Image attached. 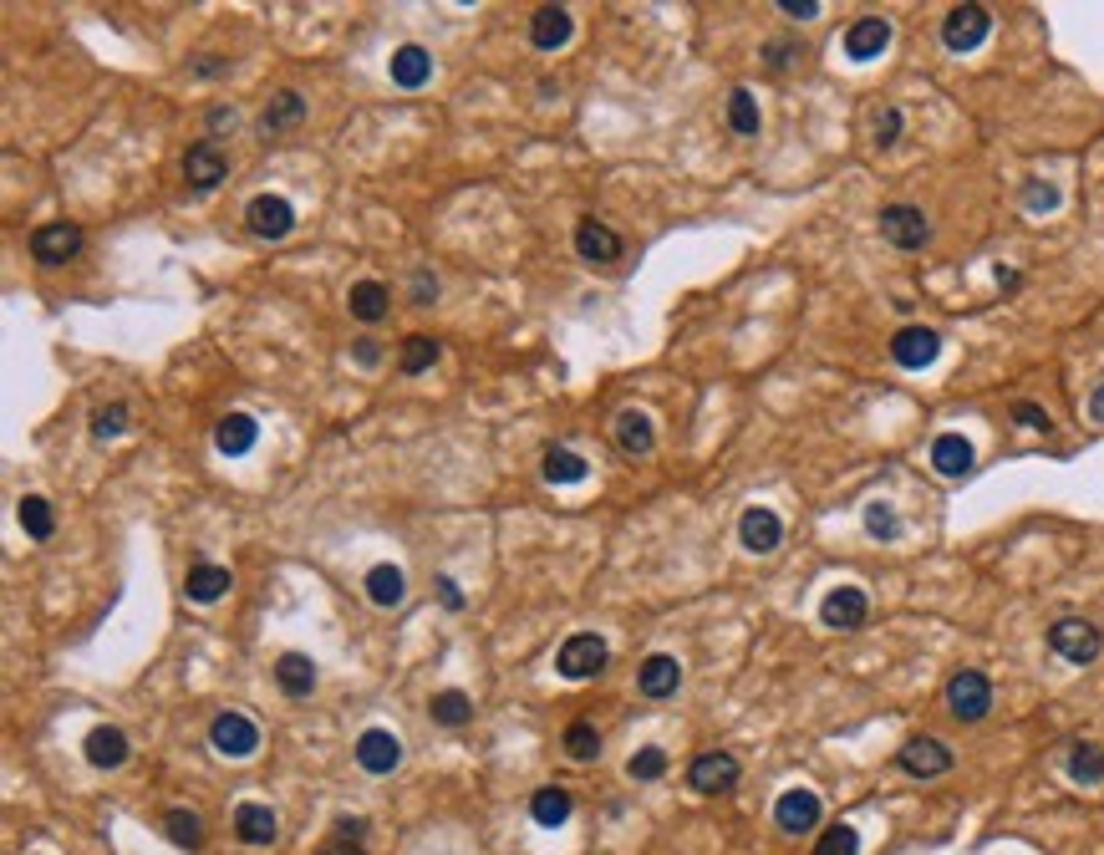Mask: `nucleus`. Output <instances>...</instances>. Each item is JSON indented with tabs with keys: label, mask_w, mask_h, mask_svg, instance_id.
Here are the masks:
<instances>
[{
	"label": "nucleus",
	"mask_w": 1104,
	"mask_h": 855,
	"mask_svg": "<svg viewBox=\"0 0 1104 855\" xmlns=\"http://www.w3.org/2000/svg\"><path fill=\"white\" fill-rule=\"evenodd\" d=\"M570 37H576V21H570L565 6H540V11L529 16V41L540 51H560Z\"/></svg>",
	"instance_id": "obj_21"
},
{
	"label": "nucleus",
	"mask_w": 1104,
	"mask_h": 855,
	"mask_svg": "<svg viewBox=\"0 0 1104 855\" xmlns=\"http://www.w3.org/2000/svg\"><path fill=\"white\" fill-rule=\"evenodd\" d=\"M235 835H240L245 845H270L280 835V825H276V815H270V805L245 799V805L235 809Z\"/></svg>",
	"instance_id": "obj_27"
},
{
	"label": "nucleus",
	"mask_w": 1104,
	"mask_h": 855,
	"mask_svg": "<svg viewBox=\"0 0 1104 855\" xmlns=\"http://www.w3.org/2000/svg\"><path fill=\"white\" fill-rule=\"evenodd\" d=\"M738 540H744V550H754V555L779 550V540H784V519L774 515V509H764V505L744 509V519H738Z\"/></svg>",
	"instance_id": "obj_15"
},
{
	"label": "nucleus",
	"mask_w": 1104,
	"mask_h": 855,
	"mask_svg": "<svg viewBox=\"0 0 1104 855\" xmlns=\"http://www.w3.org/2000/svg\"><path fill=\"white\" fill-rule=\"evenodd\" d=\"M219 72H225V61H219V57H205V61H199V77H219Z\"/></svg>",
	"instance_id": "obj_56"
},
{
	"label": "nucleus",
	"mask_w": 1104,
	"mask_h": 855,
	"mask_svg": "<svg viewBox=\"0 0 1104 855\" xmlns=\"http://www.w3.org/2000/svg\"><path fill=\"white\" fill-rule=\"evenodd\" d=\"M881 235H886L896 250H926V240H932V225H926V215L916 205H886L881 209Z\"/></svg>",
	"instance_id": "obj_3"
},
{
	"label": "nucleus",
	"mask_w": 1104,
	"mask_h": 855,
	"mask_svg": "<svg viewBox=\"0 0 1104 855\" xmlns=\"http://www.w3.org/2000/svg\"><path fill=\"white\" fill-rule=\"evenodd\" d=\"M438 596H444V606H448V612H458V606H464V596H458V586H454V580H438Z\"/></svg>",
	"instance_id": "obj_53"
},
{
	"label": "nucleus",
	"mask_w": 1104,
	"mask_h": 855,
	"mask_svg": "<svg viewBox=\"0 0 1104 855\" xmlns=\"http://www.w3.org/2000/svg\"><path fill=\"white\" fill-rule=\"evenodd\" d=\"M82 754H87L92 769H118V764H128V734L112 728V723H97L92 734H87Z\"/></svg>",
	"instance_id": "obj_23"
},
{
	"label": "nucleus",
	"mask_w": 1104,
	"mask_h": 855,
	"mask_svg": "<svg viewBox=\"0 0 1104 855\" xmlns=\"http://www.w3.org/2000/svg\"><path fill=\"white\" fill-rule=\"evenodd\" d=\"M637 687H641V698H673L677 687H683V663L677 657H667V652H652L647 663L637 667Z\"/></svg>",
	"instance_id": "obj_17"
},
{
	"label": "nucleus",
	"mask_w": 1104,
	"mask_h": 855,
	"mask_svg": "<svg viewBox=\"0 0 1104 855\" xmlns=\"http://www.w3.org/2000/svg\"><path fill=\"white\" fill-rule=\"evenodd\" d=\"M229 586H235V576H229L225 566H215V560H199V566H189V576H183V596H189L193 606H215L219 596H229Z\"/></svg>",
	"instance_id": "obj_19"
},
{
	"label": "nucleus",
	"mask_w": 1104,
	"mask_h": 855,
	"mask_svg": "<svg viewBox=\"0 0 1104 855\" xmlns=\"http://www.w3.org/2000/svg\"><path fill=\"white\" fill-rule=\"evenodd\" d=\"M438 351H444V347H438L432 337H408V341H402V357H397V367H402L408 377H422L432 361H438Z\"/></svg>",
	"instance_id": "obj_40"
},
{
	"label": "nucleus",
	"mask_w": 1104,
	"mask_h": 855,
	"mask_svg": "<svg viewBox=\"0 0 1104 855\" xmlns=\"http://www.w3.org/2000/svg\"><path fill=\"white\" fill-rule=\"evenodd\" d=\"M891 47V21L886 16H861V21L845 31V57L851 61H876Z\"/></svg>",
	"instance_id": "obj_18"
},
{
	"label": "nucleus",
	"mask_w": 1104,
	"mask_h": 855,
	"mask_svg": "<svg viewBox=\"0 0 1104 855\" xmlns=\"http://www.w3.org/2000/svg\"><path fill=\"white\" fill-rule=\"evenodd\" d=\"M347 311L357 316L361 326H377L387 311H392V296H387L382 280H357V286L347 290Z\"/></svg>",
	"instance_id": "obj_25"
},
{
	"label": "nucleus",
	"mask_w": 1104,
	"mask_h": 855,
	"mask_svg": "<svg viewBox=\"0 0 1104 855\" xmlns=\"http://www.w3.org/2000/svg\"><path fill=\"white\" fill-rule=\"evenodd\" d=\"M799 57V51L789 47V41H774V47H764V61L774 67V72H789V61Z\"/></svg>",
	"instance_id": "obj_48"
},
{
	"label": "nucleus",
	"mask_w": 1104,
	"mask_h": 855,
	"mask_svg": "<svg viewBox=\"0 0 1104 855\" xmlns=\"http://www.w3.org/2000/svg\"><path fill=\"white\" fill-rule=\"evenodd\" d=\"M616 444H621L626 458H647L652 448H657V428H652V418L641 408H621L616 412Z\"/></svg>",
	"instance_id": "obj_22"
},
{
	"label": "nucleus",
	"mask_w": 1104,
	"mask_h": 855,
	"mask_svg": "<svg viewBox=\"0 0 1104 855\" xmlns=\"http://www.w3.org/2000/svg\"><path fill=\"white\" fill-rule=\"evenodd\" d=\"M387 72H392V82L402 92H418V87L432 82V57L422 47H397L392 61H387Z\"/></svg>",
	"instance_id": "obj_24"
},
{
	"label": "nucleus",
	"mask_w": 1104,
	"mask_h": 855,
	"mask_svg": "<svg viewBox=\"0 0 1104 855\" xmlns=\"http://www.w3.org/2000/svg\"><path fill=\"white\" fill-rule=\"evenodd\" d=\"M560 744H565V759L570 764H596L600 759V734H596V723H586V718L570 723V728L560 734Z\"/></svg>",
	"instance_id": "obj_33"
},
{
	"label": "nucleus",
	"mask_w": 1104,
	"mask_h": 855,
	"mask_svg": "<svg viewBox=\"0 0 1104 855\" xmlns=\"http://www.w3.org/2000/svg\"><path fill=\"white\" fill-rule=\"evenodd\" d=\"M973 464H977V454H973V444L962 434H942L932 444V469L936 474H947V479H962V474H973Z\"/></svg>",
	"instance_id": "obj_26"
},
{
	"label": "nucleus",
	"mask_w": 1104,
	"mask_h": 855,
	"mask_svg": "<svg viewBox=\"0 0 1104 855\" xmlns=\"http://www.w3.org/2000/svg\"><path fill=\"white\" fill-rule=\"evenodd\" d=\"M367 596H372V606H402L408 580H402V570L397 566H372L367 570Z\"/></svg>",
	"instance_id": "obj_34"
},
{
	"label": "nucleus",
	"mask_w": 1104,
	"mask_h": 855,
	"mask_svg": "<svg viewBox=\"0 0 1104 855\" xmlns=\"http://www.w3.org/2000/svg\"><path fill=\"white\" fill-rule=\"evenodd\" d=\"M122 434H128V408H122V402H108V408L92 412V438H97V444L122 438Z\"/></svg>",
	"instance_id": "obj_41"
},
{
	"label": "nucleus",
	"mask_w": 1104,
	"mask_h": 855,
	"mask_svg": "<svg viewBox=\"0 0 1104 855\" xmlns=\"http://www.w3.org/2000/svg\"><path fill=\"white\" fill-rule=\"evenodd\" d=\"M428 713L444 723V728H464V723L474 718V703H468V693H458V687H444V693H432Z\"/></svg>",
	"instance_id": "obj_38"
},
{
	"label": "nucleus",
	"mask_w": 1104,
	"mask_h": 855,
	"mask_svg": "<svg viewBox=\"0 0 1104 855\" xmlns=\"http://www.w3.org/2000/svg\"><path fill=\"white\" fill-rule=\"evenodd\" d=\"M997 286H1003V290H1018V270H1008V266H997Z\"/></svg>",
	"instance_id": "obj_55"
},
{
	"label": "nucleus",
	"mask_w": 1104,
	"mask_h": 855,
	"mask_svg": "<svg viewBox=\"0 0 1104 855\" xmlns=\"http://www.w3.org/2000/svg\"><path fill=\"white\" fill-rule=\"evenodd\" d=\"M606 663H611V647H606V637H596V632H576V637H565L560 652H555V673H560L565 683L600 677Z\"/></svg>",
	"instance_id": "obj_1"
},
{
	"label": "nucleus",
	"mask_w": 1104,
	"mask_h": 855,
	"mask_svg": "<svg viewBox=\"0 0 1104 855\" xmlns=\"http://www.w3.org/2000/svg\"><path fill=\"white\" fill-rule=\"evenodd\" d=\"M1023 209H1028V215H1048V209H1058V189L1048 179H1028L1023 183Z\"/></svg>",
	"instance_id": "obj_45"
},
{
	"label": "nucleus",
	"mask_w": 1104,
	"mask_h": 855,
	"mask_svg": "<svg viewBox=\"0 0 1104 855\" xmlns=\"http://www.w3.org/2000/svg\"><path fill=\"white\" fill-rule=\"evenodd\" d=\"M412 296H418V306H428V301H438V280H432V276H428V270H422V276H418V280H412Z\"/></svg>",
	"instance_id": "obj_52"
},
{
	"label": "nucleus",
	"mask_w": 1104,
	"mask_h": 855,
	"mask_svg": "<svg viewBox=\"0 0 1104 855\" xmlns=\"http://www.w3.org/2000/svg\"><path fill=\"white\" fill-rule=\"evenodd\" d=\"M1048 647L1064 657V663L1074 667H1090L1094 657L1104 652V632L1094 627V622H1080V616H1064V622H1054L1048 627Z\"/></svg>",
	"instance_id": "obj_2"
},
{
	"label": "nucleus",
	"mask_w": 1104,
	"mask_h": 855,
	"mask_svg": "<svg viewBox=\"0 0 1104 855\" xmlns=\"http://www.w3.org/2000/svg\"><path fill=\"white\" fill-rule=\"evenodd\" d=\"M540 469H545V479H550V484H580L590 474V464L576 454V448H550Z\"/></svg>",
	"instance_id": "obj_37"
},
{
	"label": "nucleus",
	"mask_w": 1104,
	"mask_h": 855,
	"mask_svg": "<svg viewBox=\"0 0 1104 855\" xmlns=\"http://www.w3.org/2000/svg\"><path fill=\"white\" fill-rule=\"evenodd\" d=\"M896 764H901L906 774H912V779H936V774H947V769H952V748L942 744V738L922 734V738H912V744H901Z\"/></svg>",
	"instance_id": "obj_8"
},
{
	"label": "nucleus",
	"mask_w": 1104,
	"mask_h": 855,
	"mask_svg": "<svg viewBox=\"0 0 1104 855\" xmlns=\"http://www.w3.org/2000/svg\"><path fill=\"white\" fill-rule=\"evenodd\" d=\"M626 774H631V779H641V784L662 779V774H667V754H662V748H637V754H631V764H626Z\"/></svg>",
	"instance_id": "obj_44"
},
{
	"label": "nucleus",
	"mask_w": 1104,
	"mask_h": 855,
	"mask_svg": "<svg viewBox=\"0 0 1104 855\" xmlns=\"http://www.w3.org/2000/svg\"><path fill=\"white\" fill-rule=\"evenodd\" d=\"M865 530H871V540H896V535H901L896 509H891L886 499H876V505H865Z\"/></svg>",
	"instance_id": "obj_43"
},
{
	"label": "nucleus",
	"mask_w": 1104,
	"mask_h": 855,
	"mask_svg": "<svg viewBox=\"0 0 1104 855\" xmlns=\"http://www.w3.org/2000/svg\"><path fill=\"white\" fill-rule=\"evenodd\" d=\"M987 31H993V16H987L983 6H952L947 21H942L947 51H977L987 41Z\"/></svg>",
	"instance_id": "obj_5"
},
{
	"label": "nucleus",
	"mask_w": 1104,
	"mask_h": 855,
	"mask_svg": "<svg viewBox=\"0 0 1104 855\" xmlns=\"http://www.w3.org/2000/svg\"><path fill=\"white\" fill-rule=\"evenodd\" d=\"M901 128H906V118H901V108H876V122H871V138H876V148H891L901 138Z\"/></svg>",
	"instance_id": "obj_46"
},
{
	"label": "nucleus",
	"mask_w": 1104,
	"mask_h": 855,
	"mask_svg": "<svg viewBox=\"0 0 1104 855\" xmlns=\"http://www.w3.org/2000/svg\"><path fill=\"white\" fill-rule=\"evenodd\" d=\"M815 855H861V835H855V825H829V831L815 841Z\"/></svg>",
	"instance_id": "obj_42"
},
{
	"label": "nucleus",
	"mask_w": 1104,
	"mask_h": 855,
	"mask_svg": "<svg viewBox=\"0 0 1104 855\" xmlns=\"http://www.w3.org/2000/svg\"><path fill=\"white\" fill-rule=\"evenodd\" d=\"M687 784L697 795H723V789L738 784V759L733 754H697L693 769H687Z\"/></svg>",
	"instance_id": "obj_14"
},
{
	"label": "nucleus",
	"mask_w": 1104,
	"mask_h": 855,
	"mask_svg": "<svg viewBox=\"0 0 1104 855\" xmlns=\"http://www.w3.org/2000/svg\"><path fill=\"white\" fill-rule=\"evenodd\" d=\"M529 815H535V825H545V831L565 825V819H570V789H560V784H545L540 795L529 799Z\"/></svg>",
	"instance_id": "obj_32"
},
{
	"label": "nucleus",
	"mask_w": 1104,
	"mask_h": 855,
	"mask_svg": "<svg viewBox=\"0 0 1104 855\" xmlns=\"http://www.w3.org/2000/svg\"><path fill=\"white\" fill-rule=\"evenodd\" d=\"M255 438H260V422H255L250 412H229V418H219V428H215L219 454H229V458L250 454V448H255Z\"/></svg>",
	"instance_id": "obj_30"
},
{
	"label": "nucleus",
	"mask_w": 1104,
	"mask_h": 855,
	"mask_svg": "<svg viewBox=\"0 0 1104 855\" xmlns=\"http://www.w3.org/2000/svg\"><path fill=\"white\" fill-rule=\"evenodd\" d=\"M728 128L738 138H754L758 128H764V118H758V97L748 92V87H733L728 92Z\"/></svg>",
	"instance_id": "obj_35"
},
{
	"label": "nucleus",
	"mask_w": 1104,
	"mask_h": 855,
	"mask_svg": "<svg viewBox=\"0 0 1104 855\" xmlns=\"http://www.w3.org/2000/svg\"><path fill=\"white\" fill-rule=\"evenodd\" d=\"M16 515H21V530L31 535V540H51V535H57V515H51V499L26 495L21 505H16Z\"/></svg>",
	"instance_id": "obj_36"
},
{
	"label": "nucleus",
	"mask_w": 1104,
	"mask_h": 855,
	"mask_svg": "<svg viewBox=\"0 0 1104 855\" xmlns=\"http://www.w3.org/2000/svg\"><path fill=\"white\" fill-rule=\"evenodd\" d=\"M1064 769H1068V779L1084 784V789H1090V784H1104V744H1090V738H1080V744L1068 748V764H1064Z\"/></svg>",
	"instance_id": "obj_31"
},
{
	"label": "nucleus",
	"mask_w": 1104,
	"mask_h": 855,
	"mask_svg": "<svg viewBox=\"0 0 1104 855\" xmlns=\"http://www.w3.org/2000/svg\"><path fill=\"white\" fill-rule=\"evenodd\" d=\"M621 235L616 229H606L600 219H580L576 225V255L580 260H590V266H616L621 260Z\"/></svg>",
	"instance_id": "obj_11"
},
{
	"label": "nucleus",
	"mask_w": 1104,
	"mask_h": 855,
	"mask_svg": "<svg viewBox=\"0 0 1104 855\" xmlns=\"http://www.w3.org/2000/svg\"><path fill=\"white\" fill-rule=\"evenodd\" d=\"M225 173H229V158L219 153L215 143H193L189 153H183V179H189V189L209 193L225 183Z\"/></svg>",
	"instance_id": "obj_16"
},
{
	"label": "nucleus",
	"mask_w": 1104,
	"mask_h": 855,
	"mask_svg": "<svg viewBox=\"0 0 1104 855\" xmlns=\"http://www.w3.org/2000/svg\"><path fill=\"white\" fill-rule=\"evenodd\" d=\"M240 128V112L235 108H215L209 112V133H235Z\"/></svg>",
	"instance_id": "obj_50"
},
{
	"label": "nucleus",
	"mask_w": 1104,
	"mask_h": 855,
	"mask_svg": "<svg viewBox=\"0 0 1104 855\" xmlns=\"http://www.w3.org/2000/svg\"><path fill=\"white\" fill-rule=\"evenodd\" d=\"M77 250H82V229H77V225H41V229H31V260H37V266L57 270V266H67Z\"/></svg>",
	"instance_id": "obj_7"
},
{
	"label": "nucleus",
	"mask_w": 1104,
	"mask_h": 855,
	"mask_svg": "<svg viewBox=\"0 0 1104 855\" xmlns=\"http://www.w3.org/2000/svg\"><path fill=\"white\" fill-rule=\"evenodd\" d=\"M865 612H871V596H865L861 586H835L825 596V606H819V622L835 632H851L865 622Z\"/></svg>",
	"instance_id": "obj_12"
},
{
	"label": "nucleus",
	"mask_w": 1104,
	"mask_h": 855,
	"mask_svg": "<svg viewBox=\"0 0 1104 855\" xmlns=\"http://www.w3.org/2000/svg\"><path fill=\"white\" fill-rule=\"evenodd\" d=\"M774 819H779L784 835H809L819 825V795L815 789H784L779 805H774Z\"/></svg>",
	"instance_id": "obj_13"
},
{
	"label": "nucleus",
	"mask_w": 1104,
	"mask_h": 855,
	"mask_svg": "<svg viewBox=\"0 0 1104 855\" xmlns=\"http://www.w3.org/2000/svg\"><path fill=\"white\" fill-rule=\"evenodd\" d=\"M245 225H250V235H260V240H286L290 229H296V209H290V199H280V193H260V199L245 205Z\"/></svg>",
	"instance_id": "obj_6"
},
{
	"label": "nucleus",
	"mask_w": 1104,
	"mask_h": 855,
	"mask_svg": "<svg viewBox=\"0 0 1104 855\" xmlns=\"http://www.w3.org/2000/svg\"><path fill=\"white\" fill-rule=\"evenodd\" d=\"M347 855H361V851H347Z\"/></svg>",
	"instance_id": "obj_57"
},
{
	"label": "nucleus",
	"mask_w": 1104,
	"mask_h": 855,
	"mask_svg": "<svg viewBox=\"0 0 1104 855\" xmlns=\"http://www.w3.org/2000/svg\"><path fill=\"white\" fill-rule=\"evenodd\" d=\"M163 831H169V841L183 845V851H199V845H205V819L193 815V809H169V815H163Z\"/></svg>",
	"instance_id": "obj_39"
},
{
	"label": "nucleus",
	"mask_w": 1104,
	"mask_h": 855,
	"mask_svg": "<svg viewBox=\"0 0 1104 855\" xmlns=\"http://www.w3.org/2000/svg\"><path fill=\"white\" fill-rule=\"evenodd\" d=\"M936 351H942V337H936L932 326H901L896 337H891V357H896V367H906V372L932 367Z\"/></svg>",
	"instance_id": "obj_10"
},
{
	"label": "nucleus",
	"mask_w": 1104,
	"mask_h": 855,
	"mask_svg": "<svg viewBox=\"0 0 1104 855\" xmlns=\"http://www.w3.org/2000/svg\"><path fill=\"white\" fill-rule=\"evenodd\" d=\"M357 764L367 774H392L397 764H402V744H397L387 728H367V734L357 738Z\"/></svg>",
	"instance_id": "obj_20"
},
{
	"label": "nucleus",
	"mask_w": 1104,
	"mask_h": 855,
	"mask_svg": "<svg viewBox=\"0 0 1104 855\" xmlns=\"http://www.w3.org/2000/svg\"><path fill=\"white\" fill-rule=\"evenodd\" d=\"M300 122H306V97H300L296 87H280V92L270 97L265 118H260V133H290V128H300Z\"/></svg>",
	"instance_id": "obj_28"
},
{
	"label": "nucleus",
	"mask_w": 1104,
	"mask_h": 855,
	"mask_svg": "<svg viewBox=\"0 0 1104 855\" xmlns=\"http://www.w3.org/2000/svg\"><path fill=\"white\" fill-rule=\"evenodd\" d=\"M1013 422H1023V428H1038V434H1048V428H1054V418H1048L1044 408H1033V402H1013Z\"/></svg>",
	"instance_id": "obj_47"
},
{
	"label": "nucleus",
	"mask_w": 1104,
	"mask_h": 855,
	"mask_svg": "<svg viewBox=\"0 0 1104 855\" xmlns=\"http://www.w3.org/2000/svg\"><path fill=\"white\" fill-rule=\"evenodd\" d=\"M947 708H952V718H962V723H977V718H987V708H993V683H987L983 673H957L947 683Z\"/></svg>",
	"instance_id": "obj_4"
},
{
	"label": "nucleus",
	"mask_w": 1104,
	"mask_h": 855,
	"mask_svg": "<svg viewBox=\"0 0 1104 855\" xmlns=\"http://www.w3.org/2000/svg\"><path fill=\"white\" fill-rule=\"evenodd\" d=\"M351 357H357V367H377V361H382V347H377L372 337H361V341H351Z\"/></svg>",
	"instance_id": "obj_49"
},
{
	"label": "nucleus",
	"mask_w": 1104,
	"mask_h": 855,
	"mask_svg": "<svg viewBox=\"0 0 1104 855\" xmlns=\"http://www.w3.org/2000/svg\"><path fill=\"white\" fill-rule=\"evenodd\" d=\"M209 744L225 754V759H250L260 748V728H255L245 713H219L215 728H209Z\"/></svg>",
	"instance_id": "obj_9"
},
{
	"label": "nucleus",
	"mask_w": 1104,
	"mask_h": 855,
	"mask_svg": "<svg viewBox=\"0 0 1104 855\" xmlns=\"http://www.w3.org/2000/svg\"><path fill=\"white\" fill-rule=\"evenodd\" d=\"M276 683L286 698H311L316 693V663L306 657V652H286L276 663Z\"/></svg>",
	"instance_id": "obj_29"
},
{
	"label": "nucleus",
	"mask_w": 1104,
	"mask_h": 855,
	"mask_svg": "<svg viewBox=\"0 0 1104 855\" xmlns=\"http://www.w3.org/2000/svg\"><path fill=\"white\" fill-rule=\"evenodd\" d=\"M779 11L789 16V21H815V16H819V6H815V0H784Z\"/></svg>",
	"instance_id": "obj_51"
},
{
	"label": "nucleus",
	"mask_w": 1104,
	"mask_h": 855,
	"mask_svg": "<svg viewBox=\"0 0 1104 855\" xmlns=\"http://www.w3.org/2000/svg\"><path fill=\"white\" fill-rule=\"evenodd\" d=\"M1090 418L1104 422V387H1094V392H1090Z\"/></svg>",
	"instance_id": "obj_54"
}]
</instances>
